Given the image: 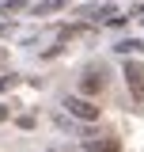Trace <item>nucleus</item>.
Listing matches in <instances>:
<instances>
[{
  "instance_id": "f257e3e1",
  "label": "nucleus",
  "mask_w": 144,
  "mask_h": 152,
  "mask_svg": "<svg viewBox=\"0 0 144 152\" xmlns=\"http://www.w3.org/2000/svg\"><path fill=\"white\" fill-rule=\"evenodd\" d=\"M65 107H68V114H72V118H84V122H95V118H99V107H95L91 99H80V95L65 99Z\"/></svg>"
},
{
  "instance_id": "f03ea898",
  "label": "nucleus",
  "mask_w": 144,
  "mask_h": 152,
  "mask_svg": "<svg viewBox=\"0 0 144 152\" xmlns=\"http://www.w3.org/2000/svg\"><path fill=\"white\" fill-rule=\"evenodd\" d=\"M125 84H129V91H133V99L144 103V69L137 65V61H129V65H125Z\"/></svg>"
},
{
  "instance_id": "7ed1b4c3",
  "label": "nucleus",
  "mask_w": 144,
  "mask_h": 152,
  "mask_svg": "<svg viewBox=\"0 0 144 152\" xmlns=\"http://www.w3.org/2000/svg\"><path fill=\"white\" fill-rule=\"evenodd\" d=\"M91 152H118V141H84Z\"/></svg>"
},
{
  "instance_id": "20e7f679",
  "label": "nucleus",
  "mask_w": 144,
  "mask_h": 152,
  "mask_svg": "<svg viewBox=\"0 0 144 152\" xmlns=\"http://www.w3.org/2000/svg\"><path fill=\"white\" fill-rule=\"evenodd\" d=\"M84 91H103V76H99V72L84 76Z\"/></svg>"
},
{
  "instance_id": "39448f33",
  "label": "nucleus",
  "mask_w": 144,
  "mask_h": 152,
  "mask_svg": "<svg viewBox=\"0 0 144 152\" xmlns=\"http://www.w3.org/2000/svg\"><path fill=\"white\" fill-rule=\"evenodd\" d=\"M0 118H4V110H0Z\"/></svg>"
}]
</instances>
